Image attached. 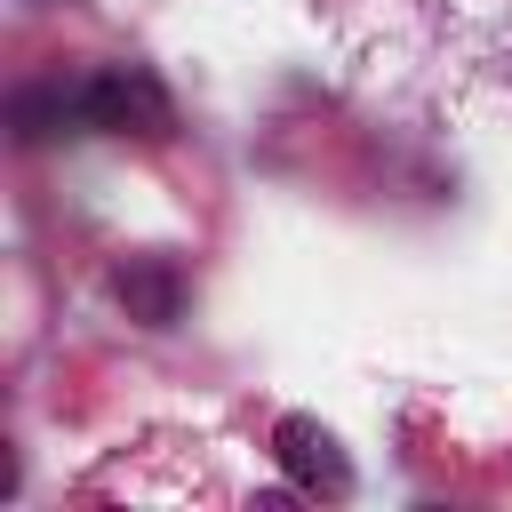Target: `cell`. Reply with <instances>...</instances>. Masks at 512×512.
I'll list each match as a JSON object with an SVG mask.
<instances>
[{
	"label": "cell",
	"instance_id": "obj_2",
	"mask_svg": "<svg viewBox=\"0 0 512 512\" xmlns=\"http://www.w3.org/2000/svg\"><path fill=\"white\" fill-rule=\"evenodd\" d=\"M272 456H280V472H288L304 496H344V488H352V464H344L336 432H328V424H312V416H280Z\"/></svg>",
	"mask_w": 512,
	"mask_h": 512
},
{
	"label": "cell",
	"instance_id": "obj_1",
	"mask_svg": "<svg viewBox=\"0 0 512 512\" xmlns=\"http://www.w3.org/2000/svg\"><path fill=\"white\" fill-rule=\"evenodd\" d=\"M80 128L160 144V136L176 128V112H168V88H160L144 64H104V72H88V80H80Z\"/></svg>",
	"mask_w": 512,
	"mask_h": 512
}]
</instances>
